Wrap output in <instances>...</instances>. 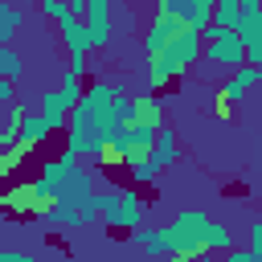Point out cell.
I'll return each mask as SVG.
<instances>
[{"label": "cell", "mask_w": 262, "mask_h": 262, "mask_svg": "<svg viewBox=\"0 0 262 262\" xmlns=\"http://www.w3.org/2000/svg\"><path fill=\"white\" fill-rule=\"evenodd\" d=\"M123 94H127V86H123L119 78H94V82L82 90V102L70 111V127H66V147H70L78 160L90 156V160L102 164L106 139H111L115 123H123L119 111H115Z\"/></svg>", "instance_id": "1"}, {"label": "cell", "mask_w": 262, "mask_h": 262, "mask_svg": "<svg viewBox=\"0 0 262 262\" xmlns=\"http://www.w3.org/2000/svg\"><path fill=\"white\" fill-rule=\"evenodd\" d=\"M160 242H164V258L168 254H225L233 246V233L225 221H213L205 209H180L168 225H160Z\"/></svg>", "instance_id": "2"}, {"label": "cell", "mask_w": 262, "mask_h": 262, "mask_svg": "<svg viewBox=\"0 0 262 262\" xmlns=\"http://www.w3.org/2000/svg\"><path fill=\"white\" fill-rule=\"evenodd\" d=\"M41 221L49 229H86L98 221V184L86 168H70L57 184H53V209L41 213Z\"/></svg>", "instance_id": "3"}, {"label": "cell", "mask_w": 262, "mask_h": 262, "mask_svg": "<svg viewBox=\"0 0 262 262\" xmlns=\"http://www.w3.org/2000/svg\"><path fill=\"white\" fill-rule=\"evenodd\" d=\"M201 49H205V37L188 25L172 45H164L156 57H147V86L151 90H164V86H172L184 70H192L196 61H201Z\"/></svg>", "instance_id": "4"}, {"label": "cell", "mask_w": 262, "mask_h": 262, "mask_svg": "<svg viewBox=\"0 0 262 262\" xmlns=\"http://www.w3.org/2000/svg\"><path fill=\"white\" fill-rule=\"evenodd\" d=\"M205 49H201V61H209L213 70H237L246 66V41L237 37V29H221V25H209L205 33Z\"/></svg>", "instance_id": "5"}, {"label": "cell", "mask_w": 262, "mask_h": 262, "mask_svg": "<svg viewBox=\"0 0 262 262\" xmlns=\"http://www.w3.org/2000/svg\"><path fill=\"white\" fill-rule=\"evenodd\" d=\"M0 209H4V213H20V217H41V213L53 209V184H49L45 176L20 180V184H12V188L0 196Z\"/></svg>", "instance_id": "6"}, {"label": "cell", "mask_w": 262, "mask_h": 262, "mask_svg": "<svg viewBox=\"0 0 262 262\" xmlns=\"http://www.w3.org/2000/svg\"><path fill=\"white\" fill-rule=\"evenodd\" d=\"M57 33H61V45H66V53H70V74H74V78H86V74H90V53H94L86 20L74 16V12H66V16L57 20Z\"/></svg>", "instance_id": "7"}, {"label": "cell", "mask_w": 262, "mask_h": 262, "mask_svg": "<svg viewBox=\"0 0 262 262\" xmlns=\"http://www.w3.org/2000/svg\"><path fill=\"white\" fill-rule=\"evenodd\" d=\"M184 29H188V20H184L180 12H156L151 25L143 29V57H156V53H160L164 45H172Z\"/></svg>", "instance_id": "8"}, {"label": "cell", "mask_w": 262, "mask_h": 262, "mask_svg": "<svg viewBox=\"0 0 262 262\" xmlns=\"http://www.w3.org/2000/svg\"><path fill=\"white\" fill-rule=\"evenodd\" d=\"M82 20L90 29V45L94 49H106L111 37H115V8H111V0H86Z\"/></svg>", "instance_id": "9"}, {"label": "cell", "mask_w": 262, "mask_h": 262, "mask_svg": "<svg viewBox=\"0 0 262 262\" xmlns=\"http://www.w3.org/2000/svg\"><path fill=\"white\" fill-rule=\"evenodd\" d=\"M237 37L246 41V66H258V70H262V8L242 12V20H237Z\"/></svg>", "instance_id": "10"}, {"label": "cell", "mask_w": 262, "mask_h": 262, "mask_svg": "<svg viewBox=\"0 0 262 262\" xmlns=\"http://www.w3.org/2000/svg\"><path fill=\"white\" fill-rule=\"evenodd\" d=\"M139 221H143V196L135 192V188H123V196H119V209L106 217V225L111 229H139Z\"/></svg>", "instance_id": "11"}, {"label": "cell", "mask_w": 262, "mask_h": 262, "mask_svg": "<svg viewBox=\"0 0 262 262\" xmlns=\"http://www.w3.org/2000/svg\"><path fill=\"white\" fill-rule=\"evenodd\" d=\"M131 123H143L151 131L164 127V102L147 90V94H131Z\"/></svg>", "instance_id": "12"}, {"label": "cell", "mask_w": 262, "mask_h": 262, "mask_svg": "<svg viewBox=\"0 0 262 262\" xmlns=\"http://www.w3.org/2000/svg\"><path fill=\"white\" fill-rule=\"evenodd\" d=\"M258 82H262V70H258V66H237V70H229V78H225V86H221L217 94H221L225 102H237V98H242L250 86H258Z\"/></svg>", "instance_id": "13"}, {"label": "cell", "mask_w": 262, "mask_h": 262, "mask_svg": "<svg viewBox=\"0 0 262 262\" xmlns=\"http://www.w3.org/2000/svg\"><path fill=\"white\" fill-rule=\"evenodd\" d=\"M147 160H151L160 172H164V168H172V164L180 160V139H176V131H172L168 123L156 131V143H151V156H147Z\"/></svg>", "instance_id": "14"}, {"label": "cell", "mask_w": 262, "mask_h": 262, "mask_svg": "<svg viewBox=\"0 0 262 262\" xmlns=\"http://www.w3.org/2000/svg\"><path fill=\"white\" fill-rule=\"evenodd\" d=\"M41 115H45V123H49L53 131H66V127H70V106L61 102V90H57V86L41 94Z\"/></svg>", "instance_id": "15"}, {"label": "cell", "mask_w": 262, "mask_h": 262, "mask_svg": "<svg viewBox=\"0 0 262 262\" xmlns=\"http://www.w3.org/2000/svg\"><path fill=\"white\" fill-rule=\"evenodd\" d=\"M49 135H53V127L45 123V115H41V111H29V115H25V123H20V143L33 151V147H41Z\"/></svg>", "instance_id": "16"}, {"label": "cell", "mask_w": 262, "mask_h": 262, "mask_svg": "<svg viewBox=\"0 0 262 262\" xmlns=\"http://www.w3.org/2000/svg\"><path fill=\"white\" fill-rule=\"evenodd\" d=\"M25 29V8L0 0V45H12V37Z\"/></svg>", "instance_id": "17"}, {"label": "cell", "mask_w": 262, "mask_h": 262, "mask_svg": "<svg viewBox=\"0 0 262 262\" xmlns=\"http://www.w3.org/2000/svg\"><path fill=\"white\" fill-rule=\"evenodd\" d=\"M131 246H139V254H143L147 262H160V258H164L160 229H131Z\"/></svg>", "instance_id": "18"}, {"label": "cell", "mask_w": 262, "mask_h": 262, "mask_svg": "<svg viewBox=\"0 0 262 262\" xmlns=\"http://www.w3.org/2000/svg\"><path fill=\"white\" fill-rule=\"evenodd\" d=\"M0 78H8V82H20L25 78V57L12 45H0Z\"/></svg>", "instance_id": "19"}, {"label": "cell", "mask_w": 262, "mask_h": 262, "mask_svg": "<svg viewBox=\"0 0 262 262\" xmlns=\"http://www.w3.org/2000/svg\"><path fill=\"white\" fill-rule=\"evenodd\" d=\"M237 20H242V0H217L213 4V25L237 29Z\"/></svg>", "instance_id": "20"}, {"label": "cell", "mask_w": 262, "mask_h": 262, "mask_svg": "<svg viewBox=\"0 0 262 262\" xmlns=\"http://www.w3.org/2000/svg\"><path fill=\"white\" fill-rule=\"evenodd\" d=\"M119 196H123L119 184H98V217H102V225H106V217L119 209Z\"/></svg>", "instance_id": "21"}, {"label": "cell", "mask_w": 262, "mask_h": 262, "mask_svg": "<svg viewBox=\"0 0 262 262\" xmlns=\"http://www.w3.org/2000/svg\"><path fill=\"white\" fill-rule=\"evenodd\" d=\"M29 156V147L25 143H12V147H0V176H12L16 168H20V160Z\"/></svg>", "instance_id": "22"}, {"label": "cell", "mask_w": 262, "mask_h": 262, "mask_svg": "<svg viewBox=\"0 0 262 262\" xmlns=\"http://www.w3.org/2000/svg\"><path fill=\"white\" fill-rule=\"evenodd\" d=\"M57 90H61V102H66V106H70V111H74V106H78V102H82V90H86V86H82V78H74V74H66V78H61V86H57Z\"/></svg>", "instance_id": "23"}, {"label": "cell", "mask_w": 262, "mask_h": 262, "mask_svg": "<svg viewBox=\"0 0 262 262\" xmlns=\"http://www.w3.org/2000/svg\"><path fill=\"white\" fill-rule=\"evenodd\" d=\"M156 180H160V168L151 160H143L139 168H131V184H156Z\"/></svg>", "instance_id": "24"}, {"label": "cell", "mask_w": 262, "mask_h": 262, "mask_svg": "<svg viewBox=\"0 0 262 262\" xmlns=\"http://www.w3.org/2000/svg\"><path fill=\"white\" fill-rule=\"evenodd\" d=\"M41 12H45L49 20H61V16L70 12V4H66V0H45V4H41Z\"/></svg>", "instance_id": "25"}, {"label": "cell", "mask_w": 262, "mask_h": 262, "mask_svg": "<svg viewBox=\"0 0 262 262\" xmlns=\"http://www.w3.org/2000/svg\"><path fill=\"white\" fill-rule=\"evenodd\" d=\"M12 102H16V82L0 78V106H12Z\"/></svg>", "instance_id": "26"}, {"label": "cell", "mask_w": 262, "mask_h": 262, "mask_svg": "<svg viewBox=\"0 0 262 262\" xmlns=\"http://www.w3.org/2000/svg\"><path fill=\"white\" fill-rule=\"evenodd\" d=\"M0 262H29L25 250H12V246H0Z\"/></svg>", "instance_id": "27"}, {"label": "cell", "mask_w": 262, "mask_h": 262, "mask_svg": "<svg viewBox=\"0 0 262 262\" xmlns=\"http://www.w3.org/2000/svg\"><path fill=\"white\" fill-rule=\"evenodd\" d=\"M258 246H262V217L250 221V250H258Z\"/></svg>", "instance_id": "28"}, {"label": "cell", "mask_w": 262, "mask_h": 262, "mask_svg": "<svg viewBox=\"0 0 262 262\" xmlns=\"http://www.w3.org/2000/svg\"><path fill=\"white\" fill-rule=\"evenodd\" d=\"M29 262H61V258H57V254H41V258H33V254H29Z\"/></svg>", "instance_id": "29"}, {"label": "cell", "mask_w": 262, "mask_h": 262, "mask_svg": "<svg viewBox=\"0 0 262 262\" xmlns=\"http://www.w3.org/2000/svg\"><path fill=\"white\" fill-rule=\"evenodd\" d=\"M250 8H262V0H242V12H250Z\"/></svg>", "instance_id": "30"}, {"label": "cell", "mask_w": 262, "mask_h": 262, "mask_svg": "<svg viewBox=\"0 0 262 262\" xmlns=\"http://www.w3.org/2000/svg\"><path fill=\"white\" fill-rule=\"evenodd\" d=\"M168 262H196V258H188V254H168Z\"/></svg>", "instance_id": "31"}, {"label": "cell", "mask_w": 262, "mask_h": 262, "mask_svg": "<svg viewBox=\"0 0 262 262\" xmlns=\"http://www.w3.org/2000/svg\"><path fill=\"white\" fill-rule=\"evenodd\" d=\"M196 262H217V258H213V254H201V258H196Z\"/></svg>", "instance_id": "32"}, {"label": "cell", "mask_w": 262, "mask_h": 262, "mask_svg": "<svg viewBox=\"0 0 262 262\" xmlns=\"http://www.w3.org/2000/svg\"><path fill=\"white\" fill-rule=\"evenodd\" d=\"M254 258H258V262H262V246H258V250H254Z\"/></svg>", "instance_id": "33"}, {"label": "cell", "mask_w": 262, "mask_h": 262, "mask_svg": "<svg viewBox=\"0 0 262 262\" xmlns=\"http://www.w3.org/2000/svg\"><path fill=\"white\" fill-rule=\"evenodd\" d=\"M143 262H147V258H143Z\"/></svg>", "instance_id": "34"}]
</instances>
